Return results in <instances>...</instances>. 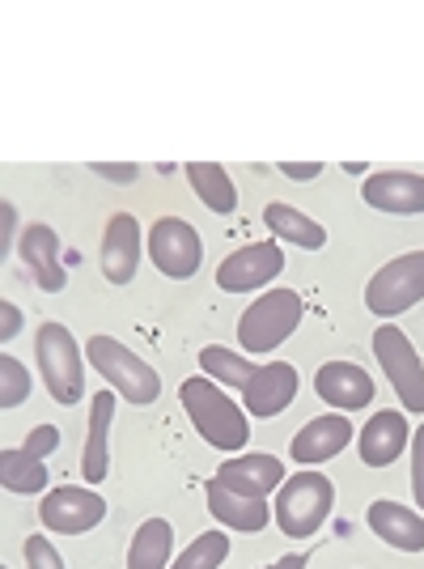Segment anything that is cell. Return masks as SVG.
Returning a JSON list of instances; mask_svg holds the SVG:
<instances>
[{
	"label": "cell",
	"mask_w": 424,
	"mask_h": 569,
	"mask_svg": "<svg viewBox=\"0 0 424 569\" xmlns=\"http://www.w3.org/2000/svg\"><path fill=\"white\" fill-rule=\"evenodd\" d=\"M297 387H302V379H297V370H293L289 361L260 366V375L242 387L246 412H251V417H260V421H267V417H281L284 408L297 400Z\"/></svg>",
	"instance_id": "obj_15"
},
{
	"label": "cell",
	"mask_w": 424,
	"mask_h": 569,
	"mask_svg": "<svg viewBox=\"0 0 424 569\" xmlns=\"http://www.w3.org/2000/svg\"><path fill=\"white\" fill-rule=\"evenodd\" d=\"M216 480L230 489V493H242V498H255V501H267L276 489H281L284 480V463L276 459V455H234V459H225L221 463V472H216Z\"/></svg>",
	"instance_id": "obj_12"
},
{
	"label": "cell",
	"mask_w": 424,
	"mask_h": 569,
	"mask_svg": "<svg viewBox=\"0 0 424 569\" xmlns=\"http://www.w3.org/2000/svg\"><path fill=\"white\" fill-rule=\"evenodd\" d=\"M225 557H230V536H221V531H200V536L174 557L170 569H221Z\"/></svg>",
	"instance_id": "obj_27"
},
{
	"label": "cell",
	"mask_w": 424,
	"mask_h": 569,
	"mask_svg": "<svg viewBox=\"0 0 424 569\" xmlns=\"http://www.w3.org/2000/svg\"><path fill=\"white\" fill-rule=\"evenodd\" d=\"M0 221H4V226H0V251L9 256V251H13V230H18V209H13L9 200L0 204Z\"/></svg>",
	"instance_id": "obj_35"
},
{
	"label": "cell",
	"mask_w": 424,
	"mask_h": 569,
	"mask_svg": "<svg viewBox=\"0 0 424 569\" xmlns=\"http://www.w3.org/2000/svg\"><path fill=\"white\" fill-rule=\"evenodd\" d=\"M102 277L111 284H128L141 268V221L132 213H115L107 221V234H102Z\"/></svg>",
	"instance_id": "obj_14"
},
{
	"label": "cell",
	"mask_w": 424,
	"mask_h": 569,
	"mask_svg": "<svg viewBox=\"0 0 424 569\" xmlns=\"http://www.w3.org/2000/svg\"><path fill=\"white\" fill-rule=\"evenodd\" d=\"M34 353H39V370L48 382L51 400L72 408V403L85 400V366H81V345L72 340V332L64 323H43L39 340H34Z\"/></svg>",
	"instance_id": "obj_5"
},
{
	"label": "cell",
	"mask_w": 424,
	"mask_h": 569,
	"mask_svg": "<svg viewBox=\"0 0 424 569\" xmlns=\"http://www.w3.org/2000/svg\"><path fill=\"white\" fill-rule=\"evenodd\" d=\"M281 174L293 183H310V179L323 174V162H281Z\"/></svg>",
	"instance_id": "obj_33"
},
{
	"label": "cell",
	"mask_w": 424,
	"mask_h": 569,
	"mask_svg": "<svg viewBox=\"0 0 424 569\" xmlns=\"http://www.w3.org/2000/svg\"><path fill=\"white\" fill-rule=\"evenodd\" d=\"M361 200L370 209H377V213L416 217L424 213V174H412V170H377V174H365Z\"/></svg>",
	"instance_id": "obj_11"
},
{
	"label": "cell",
	"mask_w": 424,
	"mask_h": 569,
	"mask_svg": "<svg viewBox=\"0 0 424 569\" xmlns=\"http://www.w3.org/2000/svg\"><path fill=\"white\" fill-rule=\"evenodd\" d=\"M412 498L424 515V421L421 429H412Z\"/></svg>",
	"instance_id": "obj_31"
},
{
	"label": "cell",
	"mask_w": 424,
	"mask_h": 569,
	"mask_svg": "<svg viewBox=\"0 0 424 569\" xmlns=\"http://www.w3.org/2000/svg\"><path fill=\"white\" fill-rule=\"evenodd\" d=\"M26 566L30 569H64V557L51 548L48 536H30V540H26Z\"/></svg>",
	"instance_id": "obj_29"
},
{
	"label": "cell",
	"mask_w": 424,
	"mask_h": 569,
	"mask_svg": "<svg viewBox=\"0 0 424 569\" xmlns=\"http://www.w3.org/2000/svg\"><path fill=\"white\" fill-rule=\"evenodd\" d=\"M204 498H209V515L221 527H230V531H246V536H260L263 527L272 522V510H267V501H255V498H242V493H230L216 476H212L209 485H204Z\"/></svg>",
	"instance_id": "obj_21"
},
{
	"label": "cell",
	"mask_w": 424,
	"mask_h": 569,
	"mask_svg": "<svg viewBox=\"0 0 424 569\" xmlns=\"http://www.w3.org/2000/svg\"><path fill=\"white\" fill-rule=\"evenodd\" d=\"M374 357L377 366L386 370V379H391L403 408L424 417V361L416 353V345L407 340V332H400L395 323H382L374 332Z\"/></svg>",
	"instance_id": "obj_7"
},
{
	"label": "cell",
	"mask_w": 424,
	"mask_h": 569,
	"mask_svg": "<svg viewBox=\"0 0 424 569\" xmlns=\"http://www.w3.org/2000/svg\"><path fill=\"white\" fill-rule=\"evenodd\" d=\"M302 315H306V302H302L297 289H267L238 319V345H242V353L251 357L276 353L284 340L297 332Z\"/></svg>",
	"instance_id": "obj_2"
},
{
	"label": "cell",
	"mask_w": 424,
	"mask_h": 569,
	"mask_svg": "<svg viewBox=\"0 0 424 569\" xmlns=\"http://www.w3.org/2000/svg\"><path fill=\"white\" fill-rule=\"evenodd\" d=\"M263 221H267V230L284 242H293V247H302V251H323L327 247V230H323V221H314L306 217L302 209H293V204H267L263 209Z\"/></svg>",
	"instance_id": "obj_22"
},
{
	"label": "cell",
	"mask_w": 424,
	"mask_h": 569,
	"mask_svg": "<svg viewBox=\"0 0 424 569\" xmlns=\"http://www.w3.org/2000/svg\"><path fill=\"white\" fill-rule=\"evenodd\" d=\"M18 256L22 263L30 268V277L34 284L43 289V293H60L64 281H69V272H64V263H60V234L51 230V226H26L22 238H18Z\"/></svg>",
	"instance_id": "obj_18"
},
{
	"label": "cell",
	"mask_w": 424,
	"mask_h": 569,
	"mask_svg": "<svg viewBox=\"0 0 424 569\" xmlns=\"http://www.w3.org/2000/svg\"><path fill=\"white\" fill-rule=\"evenodd\" d=\"M179 400H183V412L191 417L195 433L209 442L212 451L238 455L251 438V421L246 412L238 408L221 382H212L209 375H195V379H183L179 387Z\"/></svg>",
	"instance_id": "obj_1"
},
{
	"label": "cell",
	"mask_w": 424,
	"mask_h": 569,
	"mask_svg": "<svg viewBox=\"0 0 424 569\" xmlns=\"http://www.w3.org/2000/svg\"><path fill=\"white\" fill-rule=\"evenodd\" d=\"M22 451L34 455V459H48V455H55V451H60V429H55V426H34L30 433H26Z\"/></svg>",
	"instance_id": "obj_30"
},
{
	"label": "cell",
	"mask_w": 424,
	"mask_h": 569,
	"mask_svg": "<svg viewBox=\"0 0 424 569\" xmlns=\"http://www.w3.org/2000/svg\"><path fill=\"white\" fill-rule=\"evenodd\" d=\"M90 170L102 174V179H111V183H137V179H141V167H107V162H90Z\"/></svg>",
	"instance_id": "obj_34"
},
{
	"label": "cell",
	"mask_w": 424,
	"mask_h": 569,
	"mask_svg": "<svg viewBox=\"0 0 424 569\" xmlns=\"http://www.w3.org/2000/svg\"><path fill=\"white\" fill-rule=\"evenodd\" d=\"M111 421H115V391H98L90 400V433H85V451H81L85 485H102L111 472Z\"/></svg>",
	"instance_id": "obj_20"
},
{
	"label": "cell",
	"mask_w": 424,
	"mask_h": 569,
	"mask_svg": "<svg viewBox=\"0 0 424 569\" xmlns=\"http://www.w3.org/2000/svg\"><path fill=\"white\" fill-rule=\"evenodd\" d=\"M284 268V251L281 242H246L230 251L221 268H216V284L225 293H255L267 281H276Z\"/></svg>",
	"instance_id": "obj_10"
},
{
	"label": "cell",
	"mask_w": 424,
	"mask_h": 569,
	"mask_svg": "<svg viewBox=\"0 0 424 569\" xmlns=\"http://www.w3.org/2000/svg\"><path fill=\"white\" fill-rule=\"evenodd\" d=\"M365 522H370V531H374L377 540H386L391 548H400V552H424V515L421 510H407V506H400V501L377 498V501H370Z\"/></svg>",
	"instance_id": "obj_19"
},
{
	"label": "cell",
	"mask_w": 424,
	"mask_h": 569,
	"mask_svg": "<svg viewBox=\"0 0 424 569\" xmlns=\"http://www.w3.org/2000/svg\"><path fill=\"white\" fill-rule=\"evenodd\" d=\"M267 569H306V552H293V557H281L276 566H267Z\"/></svg>",
	"instance_id": "obj_36"
},
{
	"label": "cell",
	"mask_w": 424,
	"mask_h": 569,
	"mask_svg": "<svg viewBox=\"0 0 424 569\" xmlns=\"http://www.w3.org/2000/svg\"><path fill=\"white\" fill-rule=\"evenodd\" d=\"M412 442V429H407V417L403 412H374L365 429L356 433V451H361V463L365 468H391Z\"/></svg>",
	"instance_id": "obj_16"
},
{
	"label": "cell",
	"mask_w": 424,
	"mask_h": 569,
	"mask_svg": "<svg viewBox=\"0 0 424 569\" xmlns=\"http://www.w3.org/2000/svg\"><path fill=\"white\" fill-rule=\"evenodd\" d=\"M174 566V527L165 519H144L128 548V569H170Z\"/></svg>",
	"instance_id": "obj_23"
},
{
	"label": "cell",
	"mask_w": 424,
	"mask_h": 569,
	"mask_svg": "<svg viewBox=\"0 0 424 569\" xmlns=\"http://www.w3.org/2000/svg\"><path fill=\"white\" fill-rule=\"evenodd\" d=\"M188 183L195 188L200 196V204L216 217H230L238 209V188L234 179L225 174V170L216 167V162H188Z\"/></svg>",
	"instance_id": "obj_24"
},
{
	"label": "cell",
	"mask_w": 424,
	"mask_h": 569,
	"mask_svg": "<svg viewBox=\"0 0 424 569\" xmlns=\"http://www.w3.org/2000/svg\"><path fill=\"white\" fill-rule=\"evenodd\" d=\"M0 485L9 493H22V498L48 493V468H43V459L26 455L22 447L18 451L9 447V451H0Z\"/></svg>",
	"instance_id": "obj_25"
},
{
	"label": "cell",
	"mask_w": 424,
	"mask_h": 569,
	"mask_svg": "<svg viewBox=\"0 0 424 569\" xmlns=\"http://www.w3.org/2000/svg\"><path fill=\"white\" fill-rule=\"evenodd\" d=\"M18 332H22V310L13 302H0V345H9Z\"/></svg>",
	"instance_id": "obj_32"
},
{
	"label": "cell",
	"mask_w": 424,
	"mask_h": 569,
	"mask_svg": "<svg viewBox=\"0 0 424 569\" xmlns=\"http://www.w3.org/2000/svg\"><path fill=\"white\" fill-rule=\"evenodd\" d=\"M416 302H424V251L395 256L391 263H382L365 284V307L386 323L403 310H412Z\"/></svg>",
	"instance_id": "obj_6"
},
{
	"label": "cell",
	"mask_w": 424,
	"mask_h": 569,
	"mask_svg": "<svg viewBox=\"0 0 424 569\" xmlns=\"http://www.w3.org/2000/svg\"><path fill=\"white\" fill-rule=\"evenodd\" d=\"M30 400V370L13 353H0V408H22Z\"/></svg>",
	"instance_id": "obj_28"
},
{
	"label": "cell",
	"mask_w": 424,
	"mask_h": 569,
	"mask_svg": "<svg viewBox=\"0 0 424 569\" xmlns=\"http://www.w3.org/2000/svg\"><path fill=\"white\" fill-rule=\"evenodd\" d=\"M85 357L128 403H153L162 396V375L149 361H141L128 345H119L115 336H90Z\"/></svg>",
	"instance_id": "obj_4"
},
{
	"label": "cell",
	"mask_w": 424,
	"mask_h": 569,
	"mask_svg": "<svg viewBox=\"0 0 424 569\" xmlns=\"http://www.w3.org/2000/svg\"><path fill=\"white\" fill-rule=\"evenodd\" d=\"M314 391H319V400L340 408V412H356V408H370L374 403V379L361 366H353V361H327V366H319Z\"/></svg>",
	"instance_id": "obj_17"
},
{
	"label": "cell",
	"mask_w": 424,
	"mask_h": 569,
	"mask_svg": "<svg viewBox=\"0 0 424 569\" xmlns=\"http://www.w3.org/2000/svg\"><path fill=\"white\" fill-rule=\"evenodd\" d=\"M149 256L153 268L170 281H191L204 260V242L195 234V226L183 217H158L149 230Z\"/></svg>",
	"instance_id": "obj_8"
},
{
	"label": "cell",
	"mask_w": 424,
	"mask_h": 569,
	"mask_svg": "<svg viewBox=\"0 0 424 569\" xmlns=\"http://www.w3.org/2000/svg\"><path fill=\"white\" fill-rule=\"evenodd\" d=\"M0 569H9V566H0Z\"/></svg>",
	"instance_id": "obj_37"
},
{
	"label": "cell",
	"mask_w": 424,
	"mask_h": 569,
	"mask_svg": "<svg viewBox=\"0 0 424 569\" xmlns=\"http://www.w3.org/2000/svg\"><path fill=\"white\" fill-rule=\"evenodd\" d=\"M107 519V501L90 485H55L39 501V522L55 536H85Z\"/></svg>",
	"instance_id": "obj_9"
},
{
	"label": "cell",
	"mask_w": 424,
	"mask_h": 569,
	"mask_svg": "<svg viewBox=\"0 0 424 569\" xmlns=\"http://www.w3.org/2000/svg\"><path fill=\"white\" fill-rule=\"evenodd\" d=\"M200 370H204L212 382L234 387V391H242L246 382L260 375V370H255L246 357L230 353V349H221V345H204V349H200Z\"/></svg>",
	"instance_id": "obj_26"
},
{
	"label": "cell",
	"mask_w": 424,
	"mask_h": 569,
	"mask_svg": "<svg viewBox=\"0 0 424 569\" xmlns=\"http://www.w3.org/2000/svg\"><path fill=\"white\" fill-rule=\"evenodd\" d=\"M353 421L344 417V412H327V417H314L306 426L293 433V463H302V468H314V463H327L335 459L340 451H349V442H353Z\"/></svg>",
	"instance_id": "obj_13"
},
{
	"label": "cell",
	"mask_w": 424,
	"mask_h": 569,
	"mask_svg": "<svg viewBox=\"0 0 424 569\" xmlns=\"http://www.w3.org/2000/svg\"><path fill=\"white\" fill-rule=\"evenodd\" d=\"M331 510H335V485H331V476L306 468V472H293L276 489L272 519H276V527H281L284 536L306 540V536H319V527L331 519Z\"/></svg>",
	"instance_id": "obj_3"
}]
</instances>
